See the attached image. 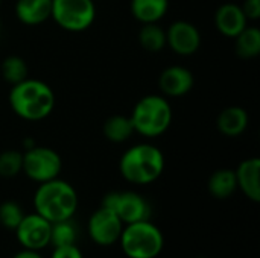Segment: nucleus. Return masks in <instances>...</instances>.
<instances>
[{"instance_id":"obj_1","label":"nucleus","mask_w":260,"mask_h":258,"mask_svg":"<svg viewBox=\"0 0 260 258\" xmlns=\"http://www.w3.org/2000/svg\"><path fill=\"white\" fill-rule=\"evenodd\" d=\"M55 93L40 79L27 78L9 91V106L15 116L27 122H40L55 109Z\"/></svg>"},{"instance_id":"obj_2","label":"nucleus","mask_w":260,"mask_h":258,"mask_svg":"<svg viewBox=\"0 0 260 258\" xmlns=\"http://www.w3.org/2000/svg\"><path fill=\"white\" fill-rule=\"evenodd\" d=\"M79 205V198L72 184L55 178L38 186L34 195L35 213L50 224L73 219Z\"/></svg>"},{"instance_id":"obj_3","label":"nucleus","mask_w":260,"mask_h":258,"mask_svg":"<svg viewBox=\"0 0 260 258\" xmlns=\"http://www.w3.org/2000/svg\"><path fill=\"white\" fill-rule=\"evenodd\" d=\"M165 155L151 143H139L123 152L119 161L122 178L136 186H148L165 172Z\"/></svg>"},{"instance_id":"obj_4","label":"nucleus","mask_w":260,"mask_h":258,"mask_svg":"<svg viewBox=\"0 0 260 258\" xmlns=\"http://www.w3.org/2000/svg\"><path fill=\"white\" fill-rule=\"evenodd\" d=\"M172 106L165 96L148 94L134 105L129 116L134 131L146 138L163 135L172 123Z\"/></svg>"},{"instance_id":"obj_5","label":"nucleus","mask_w":260,"mask_h":258,"mask_svg":"<svg viewBox=\"0 0 260 258\" xmlns=\"http://www.w3.org/2000/svg\"><path fill=\"white\" fill-rule=\"evenodd\" d=\"M119 243L128 258H155L165 248V236L151 220H142L125 225Z\"/></svg>"},{"instance_id":"obj_6","label":"nucleus","mask_w":260,"mask_h":258,"mask_svg":"<svg viewBox=\"0 0 260 258\" xmlns=\"http://www.w3.org/2000/svg\"><path fill=\"white\" fill-rule=\"evenodd\" d=\"M50 18L67 32H84L94 23L93 0H52Z\"/></svg>"},{"instance_id":"obj_7","label":"nucleus","mask_w":260,"mask_h":258,"mask_svg":"<svg viewBox=\"0 0 260 258\" xmlns=\"http://www.w3.org/2000/svg\"><path fill=\"white\" fill-rule=\"evenodd\" d=\"M62 170V160L56 151L47 146H30L23 152V173L38 182H47L59 176Z\"/></svg>"},{"instance_id":"obj_8","label":"nucleus","mask_w":260,"mask_h":258,"mask_svg":"<svg viewBox=\"0 0 260 258\" xmlns=\"http://www.w3.org/2000/svg\"><path fill=\"white\" fill-rule=\"evenodd\" d=\"M101 205L113 210L123 225L151 219L149 202L136 192H111L105 195Z\"/></svg>"},{"instance_id":"obj_9","label":"nucleus","mask_w":260,"mask_h":258,"mask_svg":"<svg viewBox=\"0 0 260 258\" xmlns=\"http://www.w3.org/2000/svg\"><path fill=\"white\" fill-rule=\"evenodd\" d=\"M123 222L119 219V216L105 207H99L88 219V236L90 239L99 245V246H111L119 242L122 230H123Z\"/></svg>"},{"instance_id":"obj_10","label":"nucleus","mask_w":260,"mask_h":258,"mask_svg":"<svg viewBox=\"0 0 260 258\" xmlns=\"http://www.w3.org/2000/svg\"><path fill=\"white\" fill-rule=\"evenodd\" d=\"M50 228L52 224L49 220H46L38 213H32L24 214L14 231L23 249L41 251L50 245Z\"/></svg>"},{"instance_id":"obj_11","label":"nucleus","mask_w":260,"mask_h":258,"mask_svg":"<svg viewBox=\"0 0 260 258\" xmlns=\"http://www.w3.org/2000/svg\"><path fill=\"white\" fill-rule=\"evenodd\" d=\"M166 46L180 56L195 55L201 47V32L193 23L177 20L166 29Z\"/></svg>"},{"instance_id":"obj_12","label":"nucleus","mask_w":260,"mask_h":258,"mask_svg":"<svg viewBox=\"0 0 260 258\" xmlns=\"http://www.w3.org/2000/svg\"><path fill=\"white\" fill-rule=\"evenodd\" d=\"M195 85L192 71L183 65H169L158 76V87L168 97H181L190 93Z\"/></svg>"},{"instance_id":"obj_13","label":"nucleus","mask_w":260,"mask_h":258,"mask_svg":"<svg viewBox=\"0 0 260 258\" xmlns=\"http://www.w3.org/2000/svg\"><path fill=\"white\" fill-rule=\"evenodd\" d=\"M215 26L221 35L227 38H235L248 26V20L241 5L224 3L215 12Z\"/></svg>"},{"instance_id":"obj_14","label":"nucleus","mask_w":260,"mask_h":258,"mask_svg":"<svg viewBox=\"0 0 260 258\" xmlns=\"http://www.w3.org/2000/svg\"><path fill=\"white\" fill-rule=\"evenodd\" d=\"M236 182L238 189L254 204L260 202V160L257 157L244 160L238 169Z\"/></svg>"},{"instance_id":"obj_15","label":"nucleus","mask_w":260,"mask_h":258,"mask_svg":"<svg viewBox=\"0 0 260 258\" xmlns=\"http://www.w3.org/2000/svg\"><path fill=\"white\" fill-rule=\"evenodd\" d=\"M248 123H250L248 113L245 111V108L238 106V105L224 108L219 113L218 120H216L218 131L222 135L230 137V138L241 137L247 131Z\"/></svg>"},{"instance_id":"obj_16","label":"nucleus","mask_w":260,"mask_h":258,"mask_svg":"<svg viewBox=\"0 0 260 258\" xmlns=\"http://www.w3.org/2000/svg\"><path fill=\"white\" fill-rule=\"evenodd\" d=\"M52 0H17L15 15L26 26H38L50 18Z\"/></svg>"},{"instance_id":"obj_17","label":"nucleus","mask_w":260,"mask_h":258,"mask_svg":"<svg viewBox=\"0 0 260 258\" xmlns=\"http://www.w3.org/2000/svg\"><path fill=\"white\" fill-rule=\"evenodd\" d=\"M129 9L142 24L158 23L169 9V0H131Z\"/></svg>"},{"instance_id":"obj_18","label":"nucleus","mask_w":260,"mask_h":258,"mask_svg":"<svg viewBox=\"0 0 260 258\" xmlns=\"http://www.w3.org/2000/svg\"><path fill=\"white\" fill-rule=\"evenodd\" d=\"M209 193L216 199H227L238 190L236 173L232 169H219L212 173L207 182Z\"/></svg>"},{"instance_id":"obj_19","label":"nucleus","mask_w":260,"mask_h":258,"mask_svg":"<svg viewBox=\"0 0 260 258\" xmlns=\"http://www.w3.org/2000/svg\"><path fill=\"white\" fill-rule=\"evenodd\" d=\"M102 131H104L105 138L110 140L111 143H123V141L129 140L133 137V134L136 132L129 116L126 117L122 114L110 116L105 120Z\"/></svg>"},{"instance_id":"obj_20","label":"nucleus","mask_w":260,"mask_h":258,"mask_svg":"<svg viewBox=\"0 0 260 258\" xmlns=\"http://www.w3.org/2000/svg\"><path fill=\"white\" fill-rule=\"evenodd\" d=\"M139 43L146 52L158 53L166 47V29L158 23L142 24L139 30Z\"/></svg>"},{"instance_id":"obj_21","label":"nucleus","mask_w":260,"mask_h":258,"mask_svg":"<svg viewBox=\"0 0 260 258\" xmlns=\"http://www.w3.org/2000/svg\"><path fill=\"white\" fill-rule=\"evenodd\" d=\"M236 40V53L244 59H253L260 55V30L256 26H247Z\"/></svg>"},{"instance_id":"obj_22","label":"nucleus","mask_w":260,"mask_h":258,"mask_svg":"<svg viewBox=\"0 0 260 258\" xmlns=\"http://www.w3.org/2000/svg\"><path fill=\"white\" fill-rule=\"evenodd\" d=\"M0 71H2L3 79L11 85H15L29 78V67L26 64V61L17 55L6 56L2 61Z\"/></svg>"},{"instance_id":"obj_23","label":"nucleus","mask_w":260,"mask_h":258,"mask_svg":"<svg viewBox=\"0 0 260 258\" xmlns=\"http://www.w3.org/2000/svg\"><path fill=\"white\" fill-rule=\"evenodd\" d=\"M76 240H78V230H76V225L72 219L52 224L50 245L53 248L76 245Z\"/></svg>"},{"instance_id":"obj_24","label":"nucleus","mask_w":260,"mask_h":258,"mask_svg":"<svg viewBox=\"0 0 260 258\" xmlns=\"http://www.w3.org/2000/svg\"><path fill=\"white\" fill-rule=\"evenodd\" d=\"M23 170V154L14 149L0 154V176L14 178Z\"/></svg>"},{"instance_id":"obj_25","label":"nucleus","mask_w":260,"mask_h":258,"mask_svg":"<svg viewBox=\"0 0 260 258\" xmlns=\"http://www.w3.org/2000/svg\"><path fill=\"white\" fill-rule=\"evenodd\" d=\"M24 213L15 201H5L0 204V225L14 231L21 222Z\"/></svg>"},{"instance_id":"obj_26","label":"nucleus","mask_w":260,"mask_h":258,"mask_svg":"<svg viewBox=\"0 0 260 258\" xmlns=\"http://www.w3.org/2000/svg\"><path fill=\"white\" fill-rule=\"evenodd\" d=\"M50 258H84L82 252L76 245H69V246H58L53 248V252Z\"/></svg>"},{"instance_id":"obj_27","label":"nucleus","mask_w":260,"mask_h":258,"mask_svg":"<svg viewBox=\"0 0 260 258\" xmlns=\"http://www.w3.org/2000/svg\"><path fill=\"white\" fill-rule=\"evenodd\" d=\"M247 20H259L260 18V0H244L241 5Z\"/></svg>"},{"instance_id":"obj_28","label":"nucleus","mask_w":260,"mask_h":258,"mask_svg":"<svg viewBox=\"0 0 260 258\" xmlns=\"http://www.w3.org/2000/svg\"><path fill=\"white\" fill-rule=\"evenodd\" d=\"M12 258H43V255L38 251H32V249H23L20 252H17Z\"/></svg>"},{"instance_id":"obj_29","label":"nucleus","mask_w":260,"mask_h":258,"mask_svg":"<svg viewBox=\"0 0 260 258\" xmlns=\"http://www.w3.org/2000/svg\"><path fill=\"white\" fill-rule=\"evenodd\" d=\"M200 258H204V257H200Z\"/></svg>"},{"instance_id":"obj_30","label":"nucleus","mask_w":260,"mask_h":258,"mask_svg":"<svg viewBox=\"0 0 260 258\" xmlns=\"http://www.w3.org/2000/svg\"><path fill=\"white\" fill-rule=\"evenodd\" d=\"M0 26H2V24H0Z\"/></svg>"}]
</instances>
